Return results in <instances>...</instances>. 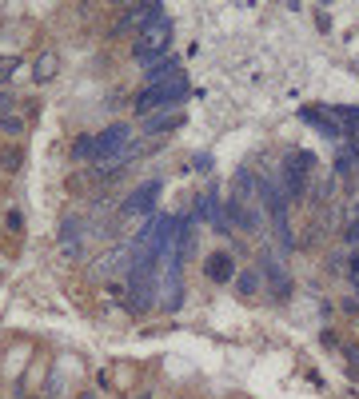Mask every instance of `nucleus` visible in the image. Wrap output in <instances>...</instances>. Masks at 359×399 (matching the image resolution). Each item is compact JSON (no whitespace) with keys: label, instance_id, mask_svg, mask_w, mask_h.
I'll list each match as a JSON object with an SVG mask.
<instances>
[{"label":"nucleus","instance_id":"1","mask_svg":"<svg viewBox=\"0 0 359 399\" xmlns=\"http://www.w3.org/2000/svg\"><path fill=\"white\" fill-rule=\"evenodd\" d=\"M184 96H188V80H184V72H180V76H172V80H164V84H152L148 92L136 100V112H144V120H148V112H156V108H176Z\"/></svg>","mask_w":359,"mask_h":399},{"label":"nucleus","instance_id":"2","mask_svg":"<svg viewBox=\"0 0 359 399\" xmlns=\"http://www.w3.org/2000/svg\"><path fill=\"white\" fill-rule=\"evenodd\" d=\"M168 48H172V20H160V25H152V28H144V32H140L132 56L148 68V64L164 60V56H168Z\"/></svg>","mask_w":359,"mask_h":399},{"label":"nucleus","instance_id":"3","mask_svg":"<svg viewBox=\"0 0 359 399\" xmlns=\"http://www.w3.org/2000/svg\"><path fill=\"white\" fill-rule=\"evenodd\" d=\"M315 168L311 152H287L284 160V200H303L308 196V176Z\"/></svg>","mask_w":359,"mask_h":399},{"label":"nucleus","instance_id":"4","mask_svg":"<svg viewBox=\"0 0 359 399\" xmlns=\"http://www.w3.org/2000/svg\"><path fill=\"white\" fill-rule=\"evenodd\" d=\"M156 263H132V292H128V299H132V308L136 312H148L152 303H160V287H156Z\"/></svg>","mask_w":359,"mask_h":399},{"label":"nucleus","instance_id":"5","mask_svg":"<svg viewBox=\"0 0 359 399\" xmlns=\"http://www.w3.org/2000/svg\"><path fill=\"white\" fill-rule=\"evenodd\" d=\"M128 140H132V132H128L124 124H112L108 132H100L96 136V156L100 160H112V156H116V160H124L128 152Z\"/></svg>","mask_w":359,"mask_h":399},{"label":"nucleus","instance_id":"6","mask_svg":"<svg viewBox=\"0 0 359 399\" xmlns=\"http://www.w3.org/2000/svg\"><path fill=\"white\" fill-rule=\"evenodd\" d=\"M156 196H160V180H148V184H140L132 196L120 204V212L124 216H144L148 212L152 216V208H156Z\"/></svg>","mask_w":359,"mask_h":399},{"label":"nucleus","instance_id":"7","mask_svg":"<svg viewBox=\"0 0 359 399\" xmlns=\"http://www.w3.org/2000/svg\"><path fill=\"white\" fill-rule=\"evenodd\" d=\"M160 20H168V16H164V4H136V8H128V16L116 25V32H128V28H136V25L152 28V25H160Z\"/></svg>","mask_w":359,"mask_h":399},{"label":"nucleus","instance_id":"8","mask_svg":"<svg viewBox=\"0 0 359 399\" xmlns=\"http://www.w3.org/2000/svg\"><path fill=\"white\" fill-rule=\"evenodd\" d=\"M235 272V260H232V251H211L208 260H204V275H208L211 284H228Z\"/></svg>","mask_w":359,"mask_h":399},{"label":"nucleus","instance_id":"9","mask_svg":"<svg viewBox=\"0 0 359 399\" xmlns=\"http://www.w3.org/2000/svg\"><path fill=\"white\" fill-rule=\"evenodd\" d=\"M180 124H184V112H180V108H164L160 116H148V120H144V132L156 136V132H172V128H180Z\"/></svg>","mask_w":359,"mask_h":399},{"label":"nucleus","instance_id":"10","mask_svg":"<svg viewBox=\"0 0 359 399\" xmlns=\"http://www.w3.org/2000/svg\"><path fill=\"white\" fill-rule=\"evenodd\" d=\"M263 275H268V284L275 287V292H280V296H287V292H292V280H287V268L280 260H275V256H263Z\"/></svg>","mask_w":359,"mask_h":399},{"label":"nucleus","instance_id":"11","mask_svg":"<svg viewBox=\"0 0 359 399\" xmlns=\"http://www.w3.org/2000/svg\"><path fill=\"white\" fill-rule=\"evenodd\" d=\"M172 76H180V60H176L172 52H168L164 60L148 64V88L152 84H164V80H172Z\"/></svg>","mask_w":359,"mask_h":399},{"label":"nucleus","instance_id":"12","mask_svg":"<svg viewBox=\"0 0 359 399\" xmlns=\"http://www.w3.org/2000/svg\"><path fill=\"white\" fill-rule=\"evenodd\" d=\"M56 68H60L56 52H40V60H37V68H32V76L44 84V80H52V76H56Z\"/></svg>","mask_w":359,"mask_h":399},{"label":"nucleus","instance_id":"13","mask_svg":"<svg viewBox=\"0 0 359 399\" xmlns=\"http://www.w3.org/2000/svg\"><path fill=\"white\" fill-rule=\"evenodd\" d=\"M76 236H80V220H76V216H68V220H64V228H60V244H64V251H68V256L76 251Z\"/></svg>","mask_w":359,"mask_h":399},{"label":"nucleus","instance_id":"14","mask_svg":"<svg viewBox=\"0 0 359 399\" xmlns=\"http://www.w3.org/2000/svg\"><path fill=\"white\" fill-rule=\"evenodd\" d=\"M228 216H232L235 224H244V228H256V212H252L248 204H240V200H232V208H228Z\"/></svg>","mask_w":359,"mask_h":399},{"label":"nucleus","instance_id":"15","mask_svg":"<svg viewBox=\"0 0 359 399\" xmlns=\"http://www.w3.org/2000/svg\"><path fill=\"white\" fill-rule=\"evenodd\" d=\"M252 192H256V176H252V172H235V200L244 204Z\"/></svg>","mask_w":359,"mask_h":399},{"label":"nucleus","instance_id":"16","mask_svg":"<svg viewBox=\"0 0 359 399\" xmlns=\"http://www.w3.org/2000/svg\"><path fill=\"white\" fill-rule=\"evenodd\" d=\"M235 292H240V296H256V292H260V275H256V272H244L240 280H235Z\"/></svg>","mask_w":359,"mask_h":399},{"label":"nucleus","instance_id":"17","mask_svg":"<svg viewBox=\"0 0 359 399\" xmlns=\"http://www.w3.org/2000/svg\"><path fill=\"white\" fill-rule=\"evenodd\" d=\"M351 164H355V144H347V148L335 156V176H347L351 172Z\"/></svg>","mask_w":359,"mask_h":399},{"label":"nucleus","instance_id":"18","mask_svg":"<svg viewBox=\"0 0 359 399\" xmlns=\"http://www.w3.org/2000/svg\"><path fill=\"white\" fill-rule=\"evenodd\" d=\"M76 156H80V160L96 156V136H80V140H76Z\"/></svg>","mask_w":359,"mask_h":399},{"label":"nucleus","instance_id":"19","mask_svg":"<svg viewBox=\"0 0 359 399\" xmlns=\"http://www.w3.org/2000/svg\"><path fill=\"white\" fill-rule=\"evenodd\" d=\"M0 128H4L8 136H20V132H25V120H20V116H0Z\"/></svg>","mask_w":359,"mask_h":399},{"label":"nucleus","instance_id":"20","mask_svg":"<svg viewBox=\"0 0 359 399\" xmlns=\"http://www.w3.org/2000/svg\"><path fill=\"white\" fill-rule=\"evenodd\" d=\"M347 244H359V216H355V224H351V228H347Z\"/></svg>","mask_w":359,"mask_h":399},{"label":"nucleus","instance_id":"21","mask_svg":"<svg viewBox=\"0 0 359 399\" xmlns=\"http://www.w3.org/2000/svg\"><path fill=\"white\" fill-rule=\"evenodd\" d=\"M8 228H13V232H20V228H25V220H20V212H13V216H8Z\"/></svg>","mask_w":359,"mask_h":399},{"label":"nucleus","instance_id":"22","mask_svg":"<svg viewBox=\"0 0 359 399\" xmlns=\"http://www.w3.org/2000/svg\"><path fill=\"white\" fill-rule=\"evenodd\" d=\"M136 399H152V395H136Z\"/></svg>","mask_w":359,"mask_h":399},{"label":"nucleus","instance_id":"23","mask_svg":"<svg viewBox=\"0 0 359 399\" xmlns=\"http://www.w3.org/2000/svg\"><path fill=\"white\" fill-rule=\"evenodd\" d=\"M84 399H92V395H84Z\"/></svg>","mask_w":359,"mask_h":399}]
</instances>
